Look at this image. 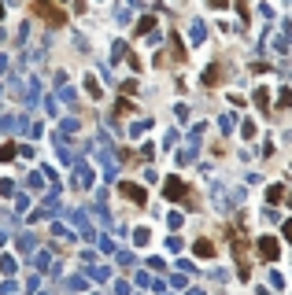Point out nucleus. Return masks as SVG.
<instances>
[{"instance_id":"nucleus-1","label":"nucleus","mask_w":292,"mask_h":295,"mask_svg":"<svg viewBox=\"0 0 292 295\" xmlns=\"http://www.w3.org/2000/svg\"><path fill=\"white\" fill-rule=\"evenodd\" d=\"M34 11L41 15L44 22H52V26H59V22H63V11H59V8H52V0H34Z\"/></svg>"},{"instance_id":"nucleus-2","label":"nucleus","mask_w":292,"mask_h":295,"mask_svg":"<svg viewBox=\"0 0 292 295\" xmlns=\"http://www.w3.org/2000/svg\"><path fill=\"white\" fill-rule=\"evenodd\" d=\"M259 251H263V258H278V240L263 236V240H259Z\"/></svg>"},{"instance_id":"nucleus-3","label":"nucleus","mask_w":292,"mask_h":295,"mask_svg":"<svg viewBox=\"0 0 292 295\" xmlns=\"http://www.w3.org/2000/svg\"><path fill=\"white\" fill-rule=\"evenodd\" d=\"M122 192H126V196L133 199V203H144V192L137 189V184H122Z\"/></svg>"},{"instance_id":"nucleus-4","label":"nucleus","mask_w":292,"mask_h":295,"mask_svg":"<svg viewBox=\"0 0 292 295\" xmlns=\"http://www.w3.org/2000/svg\"><path fill=\"white\" fill-rule=\"evenodd\" d=\"M166 196H171V199L185 196V184H181V181H171V184H166Z\"/></svg>"},{"instance_id":"nucleus-5","label":"nucleus","mask_w":292,"mask_h":295,"mask_svg":"<svg viewBox=\"0 0 292 295\" xmlns=\"http://www.w3.org/2000/svg\"><path fill=\"white\" fill-rule=\"evenodd\" d=\"M285 236H288V240H292V222H285Z\"/></svg>"},{"instance_id":"nucleus-6","label":"nucleus","mask_w":292,"mask_h":295,"mask_svg":"<svg viewBox=\"0 0 292 295\" xmlns=\"http://www.w3.org/2000/svg\"><path fill=\"white\" fill-rule=\"evenodd\" d=\"M211 4H214V8H222V4H226V0H211Z\"/></svg>"},{"instance_id":"nucleus-7","label":"nucleus","mask_w":292,"mask_h":295,"mask_svg":"<svg viewBox=\"0 0 292 295\" xmlns=\"http://www.w3.org/2000/svg\"><path fill=\"white\" fill-rule=\"evenodd\" d=\"M0 15H4V8H0Z\"/></svg>"}]
</instances>
